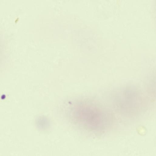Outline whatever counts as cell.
Wrapping results in <instances>:
<instances>
[{"instance_id": "cell-1", "label": "cell", "mask_w": 156, "mask_h": 156, "mask_svg": "<svg viewBox=\"0 0 156 156\" xmlns=\"http://www.w3.org/2000/svg\"><path fill=\"white\" fill-rule=\"evenodd\" d=\"M73 122L88 131L101 133L108 129L113 122V116L109 112L92 103L76 110L71 117Z\"/></svg>"}, {"instance_id": "cell-2", "label": "cell", "mask_w": 156, "mask_h": 156, "mask_svg": "<svg viewBox=\"0 0 156 156\" xmlns=\"http://www.w3.org/2000/svg\"><path fill=\"white\" fill-rule=\"evenodd\" d=\"M141 92L133 87L118 90L114 97V106L120 114L127 117L138 115L144 107V100Z\"/></svg>"}]
</instances>
